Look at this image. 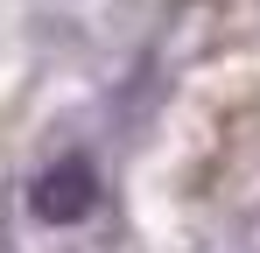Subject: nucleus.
Masks as SVG:
<instances>
[{
	"label": "nucleus",
	"instance_id": "1",
	"mask_svg": "<svg viewBox=\"0 0 260 253\" xmlns=\"http://www.w3.org/2000/svg\"><path fill=\"white\" fill-rule=\"evenodd\" d=\"M99 204H106V176H99L91 155H56V162L36 169V183H28V211H36L43 225H85Z\"/></svg>",
	"mask_w": 260,
	"mask_h": 253
}]
</instances>
